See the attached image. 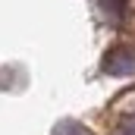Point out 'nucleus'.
Here are the masks:
<instances>
[{
    "label": "nucleus",
    "instance_id": "obj_1",
    "mask_svg": "<svg viewBox=\"0 0 135 135\" xmlns=\"http://www.w3.org/2000/svg\"><path fill=\"white\" fill-rule=\"evenodd\" d=\"M101 69L107 75H135V47L132 44H116L104 54Z\"/></svg>",
    "mask_w": 135,
    "mask_h": 135
},
{
    "label": "nucleus",
    "instance_id": "obj_2",
    "mask_svg": "<svg viewBox=\"0 0 135 135\" xmlns=\"http://www.w3.org/2000/svg\"><path fill=\"white\" fill-rule=\"evenodd\" d=\"M50 135H91L82 123H75V119H63V123H57L54 126V132Z\"/></svg>",
    "mask_w": 135,
    "mask_h": 135
},
{
    "label": "nucleus",
    "instance_id": "obj_3",
    "mask_svg": "<svg viewBox=\"0 0 135 135\" xmlns=\"http://www.w3.org/2000/svg\"><path fill=\"white\" fill-rule=\"evenodd\" d=\"M113 135H135V116L119 119V123H116V129H113Z\"/></svg>",
    "mask_w": 135,
    "mask_h": 135
},
{
    "label": "nucleus",
    "instance_id": "obj_4",
    "mask_svg": "<svg viewBox=\"0 0 135 135\" xmlns=\"http://www.w3.org/2000/svg\"><path fill=\"white\" fill-rule=\"evenodd\" d=\"M123 3H126V0H104V9L113 13V16H123Z\"/></svg>",
    "mask_w": 135,
    "mask_h": 135
}]
</instances>
